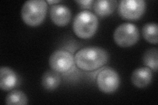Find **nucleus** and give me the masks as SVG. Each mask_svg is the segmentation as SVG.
I'll use <instances>...</instances> for the list:
<instances>
[{"instance_id": "nucleus-1", "label": "nucleus", "mask_w": 158, "mask_h": 105, "mask_svg": "<svg viewBox=\"0 0 158 105\" xmlns=\"http://www.w3.org/2000/svg\"><path fill=\"white\" fill-rule=\"evenodd\" d=\"M109 60L108 53L99 47H86L75 54V62L82 71H93L102 67Z\"/></svg>"}, {"instance_id": "nucleus-2", "label": "nucleus", "mask_w": 158, "mask_h": 105, "mask_svg": "<svg viewBox=\"0 0 158 105\" xmlns=\"http://www.w3.org/2000/svg\"><path fill=\"white\" fill-rule=\"evenodd\" d=\"M98 24L96 14L89 11H83L78 13L74 18L73 32L79 38L89 39L96 34Z\"/></svg>"}, {"instance_id": "nucleus-3", "label": "nucleus", "mask_w": 158, "mask_h": 105, "mask_svg": "<svg viewBox=\"0 0 158 105\" xmlns=\"http://www.w3.org/2000/svg\"><path fill=\"white\" fill-rule=\"evenodd\" d=\"M48 4L44 0H29L24 2L21 9L24 22L30 26L41 24L46 18Z\"/></svg>"}, {"instance_id": "nucleus-4", "label": "nucleus", "mask_w": 158, "mask_h": 105, "mask_svg": "<svg viewBox=\"0 0 158 105\" xmlns=\"http://www.w3.org/2000/svg\"><path fill=\"white\" fill-rule=\"evenodd\" d=\"M140 38V32L135 24L125 22L120 24L113 34L116 44L121 47H128L135 45Z\"/></svg>"}, {"instance_id": "nucleus-5", "label": "nucleus", "mask_w": 158, "mask_h": 105, "mask_svg": "<svg viewBox=\"0 0 158 105\" xmlns=\"http://www.w3.org/2000/svg\"><path fill=\"white\" fill-rule=\"evenodd\" d=\"M146 9L144 0H123L118 6V13L126 20H138L142 17Z\"/></svg>"}, {"instance_id": "nucleus-6", "label": "nucleus", "mask_w": 158, "mask_h": 105, "mask_svg": "<svg viewBox=\"0 0 158 105\" xmlns=\"http://www.w3.org/2000/svg\"><path fill=\"white\" fill-rule=\"evenodd\" d=\"M96 83L101 91L105 93H113L118 89L121 81L119 76L115 70L107 67L98 74Z\"/></svg>"}, {"instance_id": "nucleus-7", "label": "nucleus", "mask_w": 158, "mask_h": 105, "mask_svg": "<svg viewBox=\"0 0 158 105\" xmlns=\"http://www.w3.org/2000/svg\"><path fill=\"white\" fill-rule=\"evenodd\" d=\"M75 63V57L70 52L65 50H57L49 59V67L52 70L58 73L69 71Z\"/></svg>"}, {"instance_id": "nucleus-8", "label": "nucleus", "mask_w": 158, "mask_h": 105, "mask_svg": "<svg viewBox=\"0 0 158 105\" xmlns=\"http://www.w3.org/2000/svg\"><path fill=\"white\" fill-rule=\"evenodd\" d=\"M49 15L52 22L58 26H65L71 19V11L68 7L63 5H53L51 7Z\"/></svg>"}, {"instance_id": "nucleus-9", "label": "nucleus", "mask_w": 158, "mask_h": 105, "mask_svg": "<svg viewBox=\"0 0 158 105\" xmlns=\"http://www.w3.org/2000/svg\"><path fill=\"white\" fill-rule=\"evenodd\" d=\"M152 71L148 67H140L135 69L131 75V82L138 88L149 86L152 80Z\"/></svg>"}, {"instance_id": "nucleus-10", "label": "nucleus", "mask_w": 158, "mask_h": 105, "mask_svg": "<svg viewBox=\"0 0 158 105\" xmlns=\"http://www.w3.org/2000/svg\"><path fill=\"white\" fill-rule=\"evenodd\" d=\"M17 83L18 76L15 72L7 67L0 68V87L3 91H11Z\"/></svg>"}, {"instance_id": "nucleus-11", "label": "nucleus", "mask_w": 158, "mask_h": 105, "mask_svg": "<svg viewBox=\"0 0 158 105\" xmlns=\"http://www.w3.org/2000/svg\"><path fill=\"white\" fill-rule=\"evenodd\" d=\"M117 6L116 0H97L93 3V9L97 15L103 17L110 15Z\"/></svg>"}, {"instance_id": "nucleus-12", "label": "nucleus", "mask_w": 158, "mask_h": 105, "mask_svg": "<svg viewBox=\"0 0 158 105\" xmlns=\"http://www.w3.org/2000/svg\"><path fill=\"white\" fill-rule=\"evenodd\" d=\"M61 78L58 72L52 70L48 71L43 74L41 79L42 87L47 91H53L61 84Z\"/></svg>"}, {"instance_id": "nucleus-13", "label": "nucleus", "mask_w": 158, "mask_h": 105, "mask_svg": "<svg viewBox=\"0 0 158 105\" xmlns=\"http://www.w3.org/2000/svg\"><path fill=\"white\" fill-rule=\"evenodd\" d=\"M28 99L27 95L22 91L13 89L10 91L6 98L7 104H27Z\"/></svg>"}, {"instance_id": "nucleus-14", "label": "nucleus", "mask_w": 158, "mask_h": 105, "mask_svg": "<svg viewBox=\"0 0 158 105\" xmlns=\"http://www.w3.org/2000/svg\"><path fill=\"white\" fill-rule=\"evenodd\" d=\"M143 37L152 44H157V24L147 23L142 28Z\"/></svg>"}, {"instance_id": "nucleus-15", "label": "nucleus", "mask_w": 158, "mask_h": 105, "mask_svg": "<svg viewBox=\"0 0 158 105\" xmlns=\"http://www.w3.org/2000/svg\"><path fill=\"white\" fill-rule=\"evenodd\" d=\"M157 49H148L144 53L142 57L144 64L154 71H157Z\"/></svg>"}, {"instance_id": "nucleus-16", "label": "nucleus", "mask_w": 158, "mask_h": 105, "mask_svg": "<svg viewBox=\"0 0 158 105\" xmlns=\"http://www.w3.org/2000/svg\"><path fill=\"white\" fill-rule=\"evenodd\" d=\"M75 2L85 8H90L91 6H93L94 2L93 0H79V1L77 0Z\"/></svg>"}, {"instance_id": "nucleus-17", "label": "nucleus", "mask_w": 158, "mask_h": 105, "mask_svg": "<svg viewBox=\"0 0 158 105\" xmlns=\"http://www.w3.org/2000/svg\"><path fill=\"white\" fill-rule=\"evenodd\" d=\"M61 1L60 0H48V1L46 2L48 3L49 4H56V3H57L59 2H60Z\"/></svg>"}]
</instances>
